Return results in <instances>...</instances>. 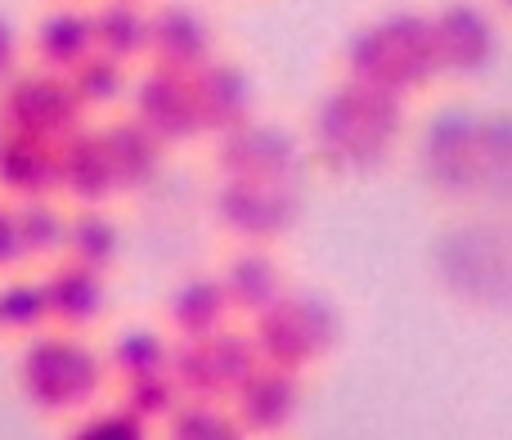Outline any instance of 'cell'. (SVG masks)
Masks as SVG:
<instances>
[{
  "instance_id": "cell-1",
  "label": "cell",
  "mask_w": 512,
  "mask_h": 440,
  "mask_svg": "<svg viewBox=\"0 0 512 440\" xmlns=\"http://www.w3.org/2000/svg\"><path fill=\"white\" fill-rule=\"evenodd\" d=\"M418 171L450 203L512 212V117L441 113L418 135Z\"/></svg>"
},
{
  "instance_id": "cell-2",
  "label": "cell",
  "mask_w": 512,
  "mask_h": 440,
  "mask_svg": "<svg viewBox=\"0 0 512 440\" xmlns=\"http://www.w3.org/2000/svg\"><path fill=\"white\" fill-rule=\"evenodd\" d=\"M405 104L391 90L342 77L310 113V149L337 176H364L405 140Z\"/></svg>"
},
{
  "instance_id": "cell-3",
  "label": "cell",
  "mask_w": 512,
  "mask_h": 440,
  "mask_svg": "<svg viewBox=\"0 0 512 440\" xmlns=\"http://www.w3.org/2000/svg\"><path fill=\"white\" fill-rule=\"evenodd\" d=\"M342 77L391 90L400 99H414L418 90L441 81L432 14L427 9H387V14L360 23L342 45Z\"/></svg>"
},
{
  "instance_id": "cell-4",
  "label": "cell",
  "mask_w": 512,
  "mask_h": 440,
  "mask_svg": "<svg viewBox=\"0 0 512 440\" xmlns=\"http://www.w3.org/2000/svg\"><path fill=\"white\" fill-rule=\"evenodd\" d=\"M108 364L68 328H45L27 337L18 355V391L45 418H72L90 409L104 391Z\"/></svg>"
},
{
  "instance_id": "cell-5",
  "label": "cell",
  "mask_w": 512,
  "mask_h": 440,
  "mask_svg": "<svg viewBox=\"0 0 512 440\" xmlns=\"http://www.w3.org/2000/svg\"><path fill=\"white\" fill-rule=\"evenodd\" d=\"M248 328L261 360L283 364L292 373H306L315 364H324L337 351V337H342L337 310L319 292H297V288H288L265 310H256Z\"/></svg>"
},
{
  "instance_id": "cell-6",
  "label": "cell",
  "mask_w": 512,
  "mask_h": 440,
  "mask_svg": "<svg viewBox=\"0 0 512 440\" xmlns=\"http://www.w3.org/2000/svg\"><path fill=\"white\" fill-rule=\"evenodd\" d=\"M212 216L221 225V234H230L234 243L274 247L301 220V194L288 180L221 176V185L212 194Z\"/></svg>"
},
{
  "instance_id": "cell-7",
  "label": "cell",
  "mask_w": 512,
  "mask_h": 440,
  "mask_svg": "<svg viewBox=\"0 0 512 440\" xmlns=\"http://www.w3.org/2000/svg\"><path fill=\"white\" fill-rule=\"evenodd\" d=\"M256 364H261V351L252 342V328L234 324L203 337H176L171 346V378L180 382L185 396L230 400Z\"/></svg>"
},
{
  "instance_id": "cell-8",
  "label": "cell",
  "mask_w": 512,
  "mask_h": 440,
  "mask_svg": "<svg viewBox=\"0 0 512 440\" xmlns=\"http://www.w3.org/2000/svg\"><path fill=\"white\" fill-rule=\"evenodd\" d=\"M0 117H5L9 131H27L59 144L86 126V104L77 99L68 72L36 63V68H18L0 86Z\"/></svg>"
},
{
  "instance_id": "cell-9",
  "label": "cell",
  "mask_w": 512,
  "mask_h": 440,
  "mask_svg": "<svg viewBox=\"0 0 512 440\" xmlns=\"http://www.w3.org/2000/svg\"><path fill=\"white\" fill-rule=\"evenodd\" d=\"M432 14V45L441 81H477L499 59V23L486 0H445Z\"/></svg>"
},
{
  "instance_id": "cell-10",
  "label": "cell",
  "mask_w": 512,
  "mask_h": 440,
  "mask_svg": "<svg viewBox=\"0 0 512 440\" xmlns=\"http://www.w3.org/2000/svg\"><path fill=\"white\" fill-rule=\"evenodd\" d=\"M131 117L144 122L158 135L167 149L176 144H194L203 140V113H198V95H194V72L171 68V63H153L131 77Z\"/></svg>"
},
{
  "instance_id": "cell-11",
  "label": "cell",
  "mask_w": 512,
  "mask_h": 440,
  "mask_svg": "<svg viewBox=\"0 0 512 440\" xmlns=\"http://www.w3.org/2000/svg\"><path fill=\"white\" fill-rule=\"evenodd\" d=\"M212 162L221 176H248V180H288L297 185L301 167H306V149L297 135L270 122H243L234 131L216 135Z\"/></svg>"
},
{
  "instance_id": "cell-12",
  "label": "cell",
  "mask_w": 512,
  "mask_h": 440,
  "mask_svg": "<svg viewBox=\"0 0 512 440\" xmlns=\"http://www.w3.org/2000/svg\"><path fill=\"white\" fill-rule=\"evenodd\" d=\"M243 436H283L301 418V373L261 360L230 396Z\"/></svg>"
},
{
  "instance_id": "cell-13",
  "label": "cell",
  "mask_w": 512,
  "mask_h": 440,
  "mask_svg": "<svg viewBox=\"0 0 512 440\" xmlns=\"http://www.w3.org/2000/svg\"><path fill=\"white\" fill-rule=\"evenodd\" d=\"M59 194L68 198L72 207L113 203V198L122 194L99 126H81L68 140H59Z\"/></svg>"
},
{
  "instance_id": "cell-14",
  "label": "cell",
  "mask_w": 512,
  "mask_h": 440,
  "mask_svg": "<svg viewBox=\"0 0 512 440\" xmlns=\"http://www.w3.org/2000/svg\"><path fill=\"white\" fill-rule=\"evenodd\" d=\"M216 54V27L189 0H167L153 9V32H149V59L171 63V68H203Z\"/></svg>"
},
{
  "instance_id": "cell-15",
  "label": "cell",
  "mask_w": 512,
  "mask_h": 440,
  "mask_svg": "<svg viewBox=\"0 0 512 440\" xmlns=\"http://www.w3.org/2000/svg\"><path fill=\"white\" fill-rule=\"evenodd\" d=\"M194 95H198V113H203V131L212 135V140L234 131V126L252 122L256 90H252V77L243 63L212 54L203 68H194Z\"/></svg>"
},
{
  "instance_id": "cell-16",
  "label": "cell",
  "mask_w": 512,
  "mask_h": 440,
  "mask_svg": "<svg viewBox=\"0 0 512 440\" xmlns=\"http://www.w3.org/2000/svg\"><path fill=\"white\" fill-rule=\"evenodd\" d=\"M0 194L14 203L59 194V144L0 126Z\"/></svg>"
},
{
  "instance_id": "cell-17",
  "label": "cell",
  "mask_w": 512,
  "mask_h": 440,
  "mask_svg": "<svg viewBox=\"0 0 512 440\" xmlns=\"http://www.w3.org/2000/svg\"><path fill=\"white\" fill-rule=\"evenodd\" d=\"M45 288H50L54 328H68V333H81V328L99 324L108 310V270L81 265V261H72V256H59V261L45 270Z\"/></svg>"
},
{
  "instance_id": "cell-18",
  "label": "cell",
  "mask_w": 512,
  "mask_h": 440,
  "mask_svg": "<svg viewBox=\"0 0 512 440\" xmlns=\"http://www.w3.org/2000/svg\"><path fill=\"white\" fill-rule=\"evenodd\" d=\"M234 315V301L221 283V270L216 274H189L180 279L176 288L167 292L162 301V319L176 337H203V333H216L225 328Z\"/></svg>"
},
{
  "instance_id": "cell-19",
  "label": "cell",
  "mask_w": 512,
  "mask_h": 440,
  "mask_svg": "<svg viewBox=\"0 0 512 440\" xmlns=\"http://www.w3.org/2000/svg\"><path fill=\"white\" fill-rule=\"evenodd\" d=\"M221 283L225 292H230L234 301V315H256V310H265L274 297H283L288 292V279H283V265L279 256L270 252V247L261 243H239L234 247V256L221 265Z\"/></svg>"
},
{
  "instance_id": "cell-20",
  "label": "cell",
  "mask_w": 512,
  "mask_h": 440,
  "mask_svg": "<svg viewBox=\"0 0 512 440\" xmlns=\"http://www.w3.org/2000/svg\"><path fill=\"white\" fill-rule=\"evenodd\" d=\"M99 131H104V144H108V158H113L117 189H122V194H140V189H149L153 180L162 176L167 144L144 122L122 117V122H108V126H99Z\"/></svg>"
},
{
  "instance_id": "cell-21",
  "label": "cell",
  "mask_w": 512,
  "mask_h": 440,
  "mask_svg": "<svg viewBox=\"0 0 512 440\" xmlns=\"http://www.w3.org/2000/svg\"><path fill=\"white\" fill-rule=\"evenodd\" d=\"M86 54H95V27H90V9H77L72 0L54 5L50 14L36 23L32 32V59L41 68L72 72Z\"/></svg>"
},
{
  "instance_id": "cell-22",
  "label": "cell",
  "mask_w": 512,
  "mask_h": 440,
  "mask_svg": "<svg viewBox=\"0 0 512 440\" xmlns=\"http://www.w3.org/2000/svg\"><path fill=\"white\" fill-rule=\"evenodd\" d=\"M90 27H95V50L113 54L122 63L149 59V0H99V5H90Z\"/></svg>"
},
{
  "instance_id": "cell-23",
  "label": "cell",
  "mask_w": 512,
  "mask_h": 440,
  "mask_svg": "<svg viewBox=\"0 0 512 440\" xmlns=\"http://www.w3.org/2000/svg\"><path fill=\"white\" fill-rule=\"evenodd\" d=\"M63 256L95 270H113L122 256V225L108 216V203H86L68 212V238H63Z\"/></svg>"
},
{
  "instance_id": "cell-24",
  "label": "cell",
  "mask_w": 512,
  "mask_h": 440,
  "mask_svg": "<svg viewBox=\"0 0 512 440\" xmlns=\"http://www.w3.org/2000/svg\"><path fill=\"white\" fill-rule=\"evenodd\" d=\"M54 328V310H50V288L45 274H14L0 283V333L9 337H36Z\"/></svg>"
},
{
  "instance_id": "cell-25",
  "label": "cell",
  "mask_w": 512,
  "mask_h": 440,
  "mask_svg": "<svg viewBox=\"0 0 512 440\" xmlns=\"http://www.w3.org/2000/svg\"><path fill=\"white\" fill-rule=\"evenodd\" d=\"M171 346H176V342H167V337H162L158 328L135 324V328H122V333H117L113 342H108L104 364H108V373H113L117 382H126V378H144V373H162V369H171Z\"/></svg>"
},
{
  "instance_id": "cell-26",
  "label": "cell",
  "mask_w": 512,
  "mask_h": 440,
  "mask_svg": "<svg viewBox=\"0 0 512 440\" xmlns=\"http://www.w3.org/2000/svg\"><path fill=\"white\" fill-rule=\"evenodd\" d=\"M68 81L77 90V99L86 104V113H99V108H113L131 95V63L95 50L68 72Z\"/></svg>"
},
{
  "instance_id": "cell-27",
  "label": "cell",
  "mask_w": 512,
  "mask_h": 440,
  "mask_svg": "<svg viewBox=\"0 0 512 440\" xmlns=\"http://www.w3.org/2000/svg\"><path fill=\"white\" fill-rule=\"evenodd\" d=\"M171 440H234L243 436L239 418H234L230 400H207V396H185L171 418L162 423Z\"/></svg>"
},
{
  "instance_id": "cell-28",
  "label": "cell",
  "mask_w": 512,
  "mask_h": 440,
  "mask_svg": "<svg viewBox=\"0 0 512 440\" xmlns=\"http://www.w3.org/2000/svg\"><path fill=\"white\" fill-rule=\"evenodd\" d=\"M18 207V229H23L27 261H45V256H63V238H68V212L59 207V194L23 198Z\"/></svg>"
},
{
  "instance_id": "cell-29",
  "label": "cell",
  "mask_w": 512,
  "mask_h": 440,
  "mask_svg": "<svg viewBox=\"0 0 512 440\" xmlns=\"http://www.w3.org/2000/svg\"><path fill=\"white\" fill-rule=\"evenodd\" d=\"M117 400H122L126 409H135L149 427H162L171 418V409L185 400V391L171 378V369H162V373H144V378H126L122 387H117Z\"/></svg>"
},
{
  "instance_id": "cell-30",
  "label": "cell",
  "mask_w": 512,
  "mask_h": 440,
  "mask_svg": "<svg viewBox=\"0 0 512 440\" xmlns=\"http://www.w3.org/2000/svg\"><path fill=\"white\" fill-rule=\"evenodd\" d=\"M149 432L153 427L135 409H126L122 400H113L108 409H90L68 427L72 440H149Z\"/></svg>"
},
{
  "instance_id": "cell-31",
  "label": "cell",
  "mask_w": 512,
  "mask_h": 440,
  "mask_svg": "<svg viewBox=\"0 0 512 440\" xmlns=\"http://www.w3.org/2000/svg\"><path fill=\"white\" fill-rule=\"evenodd\" d=\"M27 261V247H23V229H18V207L14 198H0V274L18 270Z\"/></svg>"
},
{
  "instance_id": "cell-32",
  "label": "cell",
  "mask_w": 512,
  "mask_h": 440,
  "mask_svg": "<svg viewBox=\"0 0 512 440\" xmlns=\"http://www.w3.org/2000/svg\"><path fill=\"white\" fill-rule=\"evenodd\" d=\"M18 72V32L9 27V18H0V86Z\"/></svg>"
},
{
  "instance_id": "cell-33",
  "label": "cell",
  "mask_w": 512,
  "mask_h": 440,
  "mask_svg": "<svg viewBox=\"0 0 512 440\" xmlns=\"http://www.w3.org/2000/svg\"><path fill=\"white\" fill-rule=\"evenodd\" d=\"M486 5H490V9H499V14H508V18H512V0H486Z\"/></svg>"
},
{
  "instance_id": "cell-34",
  "label": "cell",
  "mask_w": 512,
  "mask_h": 440,
  "mask_svg": "<svg viewBox=\"0 0 512 440\" xmlns=\"http://www.w3.org/2000/svg\"><path fill=\"white\" fill-rule=\"evenodd\" d=\"M0 126H5V117H0Z\"/></svg>"
}]
</instances>
